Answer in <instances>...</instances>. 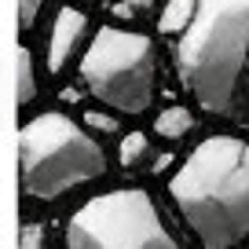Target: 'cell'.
Masks as SVG:
<instances>
[{"label": "cell", "instance_id": "obj_1", "mask_svg": "<svg viewBox=\"0 0 249 249\" xmlns=\"http://www.w3.org/2000/svg\"><path fill=\"white\" fill-rule=\"evenodd\" d=\"M169 198L202 249H234L249 238V143L209 136L169 179Z\"/></svg>", "mask_w": 249, "mask_h": 249}, {"label": "cell", "instance_id": "obj_2", "mask_svg": "<svg viewBox=\"0 0 249 249\" xmlns=\"http://www.w3.org/2000/svg\"><path fill=\"white\" fill-rule=\"evenodd\" d=\"M176 73L205 114L238 117L246 110L249 0H198L179 30Z\"/></svg>", "mask_w": 249, "mask_h": 249}, {"label": "cell", "instance_id": "obj_3", "mask_svg": "<svg viewBox=\"0 0 249 249\" xmlns=\"http://www.w3.org/2000/svg\"><path fill=\"white\" fill-rule=\"evenodd\" d=\"M107 172V150L59 110L37 114L18 132V179L33 202H59Z\"/></svg>", "mask_w": 249, "mask_h": 249}, {"label": "cell", "instance_id": "obj_4", "mask_svg": "<svg viewBox=\"0 0 249 249\" xmlns=\"http://www.w3.org/2000/svg\"><path fill=\"white\" fill-rule=\"evenodd\" d=\"M81 85L114 114H147L158 92L154 40L136 30L103 26L81 59Z\"/></svg>", "mask_w": 249, "mask_h": 249}, {"label": "cell", "instance_id": "obj_5", "mask_svg": "<svg viewBox=\"0 0 249 249\" xmlns=\"http://www.w3.org/2000/svg\"><path fill=\"white\" fill-rule=\"evenodd\" d=\"M66 249H183L143 187H121L85 202L66 224Z\"/></svg>", "mask_w": 249, "mask_h": 249}, {"label": "cell", "instance_id": "obj_6", "mask_svg": "<svg viewBox=\"0 0 249 249\" xmlns=\"http://www.w3.org/2000/svg\"><path fill=\"white\" fill-rule=\"evenodd\" d=\"M88 33V15L81 8H59L52 22V37H48V73H62L66 62L73 59L81 37Z\"/></svg>", "mask_w": 249, "mask_h": 249}, {"label": "cell", "instance_id": "obj_7", "mask_svg": "<svg viewBox=\"0 0 249 249\" xmlns=\"http://www.w3.org/2000/svg\"><path fill=\"white\" fill-rule=\"evenodd\" d=\"M150 158H154V147H150L147 132H128L117 147V161L121 169H147Z\"/></svg>", "mask_w": 249, "mask_h": 249}, {"label": "cell", "instance_id": "obj_8", "mask_svg": "<svg viewBox=\"0 0 249 249\" xmlns=\"http://www.w3.org/2000/svg\"><path fill=\"white\" fill-rule=\"evenodd\" d=\"M15 99H18V107H26L30 99H37V70H33V55H30V48L26 44H18V52H15Z\"/></svg>", "mask_w": 249, "mask_h": 249}, {"label": "cell", "instance_id": "obj_9", "mask_svg": "<svg viewBox=\"0 0 249 249\" xmlns=\"http://www.w3.org/2000/svg\"><path fill=\"white\" fill-rule=\"evenodd\" d=\"M191 128H195V117H191L187 107H165L161 114L154 117V132L161 136V140H183Z\"/></svg>", "mask_w": 249, "mask_h": 249}, {"label": "cell", "instance_id": "obj_10", "mask_svg": "<svg viewBox=\"0 0 249 249\" xmlns=\"http://www.w3.org/2000/svg\"><path fill=\"white\" fill-rule=\"evenodd\" d=\"M195 4L198 0H169L161 11V18H158V30L161 33H179L187 22H191V15H195Z\"/></svg>", "mask_w": 249, "mask_h": 249}, {"label": "cell", "instance_id": "obj_11", "mask_svg": "<svg viewBox=\"0 0 249 249\" xmlns=\"http://www.w3.org/2000/svg\"><path fill=\"white\" fill-rule=\"evenodd\" d=\"M85 128L95 132V136H117L121 121H117L114 114H107V110H88V114H85Z\"/></svg>", "mask_w": 249, "mask_h": 249}, {"label": "cell", "instance_id": "obj_12", "mask_svg": "<svg viewBox=\"0 0 249 249\" xmlns=\"http://www.w3.org/2000/svg\"><path fill=\"white\" fill-rule=\"evenodd\" d=\"M150 11H154V0H117V4H114V15L128 18V22L150 18Z\"/></svg>", "mask_w": 249, "mask_h": 249}, {"label": "cell", "instance_id": "obj_13", "mask_svg": "<svg viewBox=\"0 0 249 249\" xmlns=\"http://www.w3.org/2000/svg\"><path fill=\"white\" fill-rule=\"evenodd\" d=\"M40 8H44V0H18V30H33V22L40 18Z\"/></svg>", "mask_w": 249, "mask_h": 249}, {"label": "cell", "instance_id": "obj_14", "mask_svg": "<svg viewBox=\"0 0 249 249\" xmlns=\"http://www.w3.org/2000/svg\"><path fill=\"white\" fill-rule=\"evenodd\" d=\"M18 249H44V227L40 224H26L18 234Z\"/></svg>", "mask_w": 249, "mask_h": 249}]
</instances>
